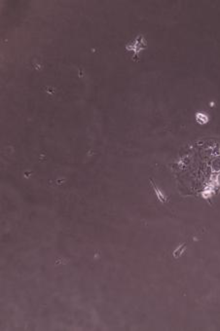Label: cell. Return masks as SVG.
Masks as SVG:
<instances>
[{
    "label": "cell",
    "mask_w": 220,
    "mask_h": 331,
    "mask_svg": "<svg viewBox=\"0 0 220 331\" xmlns=\"http://www.w3.org/2000/svg\"><path fill=\"white\" fill-rule=\"evenodd\" d=\"M152 185H153V188H154V192L156 193V196H157V198H158L159 201L162 202V203H166V202H167V197L164 195V193L161 192V191H160L158 188L155 186V184H154L153 182H152Z\"/></svg>",
    "instance_id": "obj_1"
},
{
    "label": "cell",
    "mask_w": 220,
    "mask_h": 331,
    "mask_svg": "<svg viewBox=\"0 0 220 331\" xmlns=\"http://www.w3.org/2000/svg\"><path fill=\"white\" fill-rule=\"evenodd\" d=\"M197 117V121H198L200 124H205V123L207 122V117L205 115V114H202V113H198L196 115Z\"/></svg>",
    "instance_id": "obj_2"
},
{
    "label": "cell",
    "mask_w": 220,
    "mask_h": 331,
    "mask_svg": "<svg viewBox=\"0 0 220 331\" xmlns=\"http://www.w3.org/2000/svg\"><path fill=\"white\" fill-rule=\"evenodd\" d=\"M184 245H185V244H179L178 245L177 248H176V249L173 251V257H175V258H179V257H180V256L182 255V253H183V252H181V248L183 247Z\"/></svg>",
    "instance_id": "obj_3"
}]
</instances>
